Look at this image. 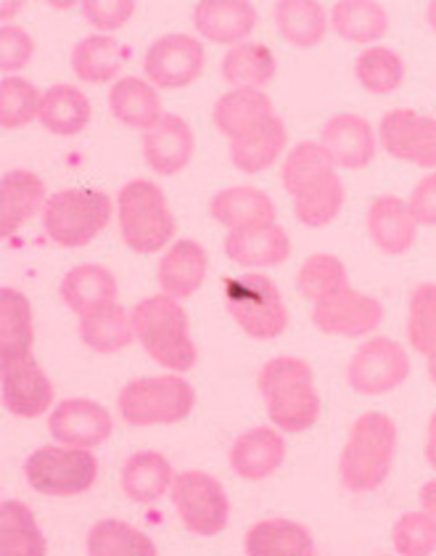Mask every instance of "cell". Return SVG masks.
Instances as JSON below:
<instances>
[{
    "mask_svg": "<svg viewBox=\"0 0 436 556\" xmlns=\"http://www.w3.org/2000/svg\"><path fill=\"white\" fill-rule=\"evenodd\" d=\"M366 228L375 250L384 255H408L418 239V220L405 199L395 193H381L371 202Z\"/></svg>",
    "mask_w": 436,
    "mask_h": 556,
    "instance_id": "21",
    "label": "cell"
},
{
    "mask_svg": "<svg viewBox=\"0 0 436 556\" xmlns=\"http://www.w3.org/2000/svg\"><path fill=\"white\" fill-rule=\"evenodd\" d=\"M379 143L389 156L418 167H436V119L415 109H392L379 123Z\"/></svg>",
    "mask_w": 436,
    "mask_h": 556,
    "instance_id": "13",
    "label": "cell"
},
{
    "mask_svg": "<svg viewBox=\"0 0 436 556\" xmlns=\"http://www.w3.org/2000/svg\"><path fill=\"white\" fill-rule=\"evenodd\" d=\"M204 46L185 33L162 35L143 56V75L156 90H183L202 77Z\"/></svg>",
    "mask_w": 436,
    "mask_h": 556,
    "instance_id": "12",
    "label": "cell"
},
{
    "mask_svg": "<svg viewBox=\"0 0 436 556\" xmlns=\"http://www.w3.org/2000/svg\"><path fill=\"white\" fill-rule=\"evenodd\" d=\"M209 270V255L198 241L175 239L156 265V281L162 294L175 300H188L204 287Z\"/></svg>",
    "mask_w": 436,
    "mask_h": 556,
    "instance_id": "22",
    "label": "cell"
},
{
    "mask_svg": "<svg viewBox=\"0 0 436 556\" xmlns=\"http://www.w3.org/2000/svg\"><path fill=\"white\" fill-rule=\"evenodd\" d=\"M272 16L281 38L302 51L323 43L331 27V16L318 0H281L272 9Z\"/></svg>",
    "mask_w": 436,
    "mask_h": 556,
    "instance_id": "35",
    "label": "cell"
},
{
    "mask_svg": "<svg viewBox=\"0 0 436 556\" xmlns=\"http://www.w3.org/2000/svg\"><path fill=\"white\" fill-rule=\"evenodd\" d=\"M175 511L180 522L191 533L211 538L228 528V493L217 477L207 475L202 469H183L175 477V485L169 491Z\"/></svg>",
    "mask_w": 436,
    "mask_h": 556,
    "instance_id": "10",
    "label": "cell"
},
{
    "mask_svg": "<svg viewBox=\"0 0 436 556\" xmlns=\"http://www.w3.org/2000/svg\"><path fill=\"white\" fill-rule=\"evenodd\" d=\"M72 72L90 86L117 83V75L125 66V48L112 35H88L72 48Z\"/></svg>",
    "mask_w": 436,
    "mask_h": 556,
    "instance_id": "36",
    "label": "cell"
},
{
    "mask_svg": "<svg viewBox=\"0 0 436 556\" xmlns=\"http://www.w3.org/2000/svg\"><path fill=\"white\" fill-rule=\"evenodd\" d=\"M275 75V56L265 43H241L228 48L222 59V77L230 90H262Z\"/></svg>",
    "mask_w": 436,
    "mask_h": 556,
    "instance_id": "39",
    "label": "cell"
},
{
    "mask_svg": "<svg viewBox=\"0 0 436 556\" xmlns=\"http://www.w3.org/2000/svg\"><path fill=\"white\" fill-rule=\"evenodd\" d=\"M0 390H3V406L20 419H38L53 410L56 390L51 377L42 371L35 355L0 366Z\"/></svg>",
    "mask_w": 436,
    "mask_h": 556,
    "instance_id": "17",
    "label": "cell"
},
{
    "mask_svg": "<svg viewBox=\"0 0 436 556\" xmlns=\"http://www.w3.org/2000/svg\"><path fill=\"white\" fill-rule=\"evenodd\" d=\"M38 119L42 128L53 132V136H80L93 119V104L85 96V90L69 86V83H59V86H51L42 93Z\"/></svg>",
    "mask_w": 436,
    "mask_h": 556,
    "instance_id": "32",
    "label": "cell"
},
{
    "mask_svg": "<svg viewBox=\"0 0 436 556\" xmlns=\"http://www.w3.org/2000/svg\"><path fill=\"white\" fill-rule=\"evenodd\" d=\"M46 180L35 170H9L0 178V236L11 239L29 217L46 210Z\"/></svg>",
    "mask_w": 436,
    "mask_h": 556,
    "instance_id": "24",
    "label": "cell"
},
{
    "mask_svg": "<svg viewBox=\"0 0 436 556\" xmlns=\"http://www.w3.org/2000/svg\"><path fill=\"white\" fill-rule=\"evenodd\" d=\"M355 77L368 93L389 96L402 88L405 62L399 53L386 46L362 48L360 56L355 59Z\"/></svg>",
    "mask_w": 436,
    "mask_h": 556,
    "instance_id": "42",
    "label": "cell"
},
{
    "mask_svg": "<svg viewBox=\"0 0 436 556\" xmlns=\"http://www.w3.org/2000/svg\"><path fill=\"white\" fill-rule=\"evenodd\" d=\"M117 278L104 265L95 263H82L75 265L62 278V287H59V294H62L64 305L75 313L77 318L90 316V313L101 311V307L114 305L117 302Z\"/></svg>",
    "mask_w": 436,
    "mask_h": 556,
    "instance_id": "26",
    "label": "cell"
},
{
    "mask_svg": "<svg viewBox=\"0 0 436 556\" xmlns=\"http://www.w3.org/2000/svg\"><path fill=\"white\" fill-rule=\"evenodd\" d=\"M397 451V425L381 410L357 416L338 456L342 485L352 493H373L389 480Z\"/></svg>",
    "mask_w": 436,
    "mask_h": 556,
    "instance_id": "4",
    "label": "cell"
},
{
    "mask_svg": "<svg viewBox=\"0 0 436 556\" xmlns=\"http://www.w3.org/2000/svg\"><path fill=\"white\" fill-rule=\"evenodd\" d=\"M246 556H315V538L291 519H259L246 533Z\"/></svg>",
    "mask_w": 436,
    "mask_h": 556,
    "instance_id": "34",
    "label": "cell"
},
{
    "mask_svg": "<svg viewBox=\"0 0 436 556\" xmlns=\"http://www.w3.org/2000/svg\"><path fill=\"white\" fill-rule=\"evenodd\" d=\"M191 20L204 40L235 48L246 43L252 29L257 27V9L249 0H198Z\"/></svg>",
    "mask_w": 436,
    "mask_h": 556,
    "instance_id": "19",
    "label": "cell"
},
{
    "mask_svg": "<svg viewBox=\"0 0 436 556\" xmlns=\"http://www.w3.org/2000/svg\"><path fill=\"white\" fill-rule=\"evenodd\" d=\"M381 321H384V305L371 294L357 292L352 283L333 298L312 305L315 329L331 337L362 340L371 337Z\"/></svg>",
    "mask_w": 436,
    "mask_h": 556,
    "instance_id": "14",
    "label": "cell"
},
{
    "mask_svg": "<svg viewBox=\"0 0 436 556\" xmlns=\"http://www.w3.org/2000/svg\"><path fill=\"white\" fill-rule=\"evenodd\" d=\"M143 160L151 173L178 175L191 165L196 154V136L178 114H165L151 130L143 132Z\"/></svg>",
    "mask_w": 436,
    "mask_h": 556,
    "instance_id": "18",
    "label": "cell"
},
{
    "mask_svg": "<svg viewBox=\"0 0 436 556\" xmlns=\"http://www.w3.org/2000/svg\"><path fill=\"white\" fill-rule=\"evenodd\" d=\"M272 114H275V106H272L270 96L265 90H228L211 109V123L230 143L252 128H257Z\"/></svg>",
    "mask_w": 436,
    "mask_h": 556,
    "instance_id": "33",
    "label": "cell"
},
{
    "mask_svg": "<svg viewBox=\"0 0 436 556\" xmlns=\"http://www.w3.org/2000/svg\"><path fill=\"white\" fill-rule=\"evenodd\" d=\"M0 556H48L38 519L22 501H3L0 506Z\"/></svg>",
    "mask_w": 436,
    "mask_h": 556,
    "instance_id": "37",
    "label": "cell"
},
{
    "mask_svg": "<svg viewBox=\"0 0 436 556\" xmlns=\"http://www.w3.org/2000/svg\"><path fill=\"white\" fill-rule=\"evenodd\" d=\"M132 329L151 361L165 366L169 374H188L198 364V348L191 337V321L183 302L154 294L132 307Z\"/></svg>",
    "mask_w": 436,
    "mask_h": 556,
    "instance_id": "3",
    "label": "cell"
},
{
    "mask_svg": "<svg viewBox=\"0 0 436 556\" xmlns=\"http://www.w3.org/2000/svg\"><path fill=\"white\" fill-rule=\"evenodd\" d=\"M117 223L127 250L154 255L175 241L178 220L169 210L165 191L149 178H136L117 193Z\"/></svg>",
    "mask_w": 436,
    "mask_h": 556,
    "instance_id": "5",
    "label": "cell"
},
{
    "mask_svg": "<svg viewBox=\"0 0 436 556\" xmlns=\"http://www.w3.org/2000/svg\"><path fill=\"white\" fill-rule=\"evenodd\" d=\"M413 364L402 344L386 337H371L355 350L347 364V382L357 395H386L410 379Z\"/></svg>",
    "mask_w": 436,
    "mask_h": 556,
    "instance_id": "11",
    "label": "cell"
},
{
    "mask_svg": "<svg viewBox=\"0 0 436 556\" xmlns=\"http://www.w3.org/2000/svg\"><path fill=\"white\" fill-rule=\"evenodd\" d=\"M226 307L252 340H278L288 329V307L281 289L262 270L226 278Z\"/></svg>",
    "mask_w": 436,
    "mask_h": 556,
    "instance_id": "8",
    "label": "cell"
},
{
    "mask_svg": "<svg viewBox=\"0 0 436 556\" xmlns=\"http://www.w3.org/2000/svg\"><path fill=\"white\" fill-rule=\"evenodd\" d=\"M82 16L90 27L99 29V35H112L136 16V3L132 0H85Z\"/></svg>",
    "mask_w": 436,
    "mask_h": 556,
    "instance_id": "46",
    "label": "cell"
},
{
    "mask_svg": "<svg viewBox=\"0 0 436 556\" xmlns=\"http://www.w3.org/2000/svg\"><path fill=\"white\" fill-rule=\"evenodd\" d=\"M209 215L226 228L228 233L252 231V228L278 223L275 204L257 186H230L217 191L209 202Z\"/></svg>",
    "mask_w": 436,
    "mask_h": 556,
    "instance_id": "23",
    "label": "cell"
},
{
    "mask_svg": "<svg viewBox=\"0 0 436 556\" xmlns=\"http://www.w3.org/2000/svg\"><path fill=\"white\" fill-rule=\"evenodd\" d=\"M423 453H426V462L428 467L436 471V410L428 416V425H426V440H423Z\"/></svg>",
    "mask_w": 436,
    "mask_h": 556,
    "instance_id": "49",
    "label": "cell"
},
{
    "mask_svg": "<svg viewBox=\"0 0 436 556\" xmlns=\"http://www.w3.org/2000/svg\"><path fill=\"white\" fill-rule=\"evenodd\" d=\"M119 416L130 427L178 425L196 408V390L180 374L141 377L123 387L117 397Z\"/></svg>",
    "mask_w": 436,
    "mask_h": 556,
    "instance_id": "7",
    "label": "cell"
},
{
    "mask_svg": "<svg viewBox=\"0 0 436 556\" xmlns=\"http://www.w3.org/2000/svg\"><path fill=\"white\" fill-rule=\"evenodd\" d=\"M283 189L288 191L296 220L307 228H323L344 207V180L320 141H302L281 165Z\"/></svg>",
    "mask_w": 436,
    "mask_h": 556,
    "instance_id": "1",
    "label": "cell"
},
{
    "mask_svg": "<svg viewBox=\"0 0 436 556\" xmlns=\"http://www.w3.org/2000/svg\"><path fill=\"white\" fill-rule=\"evenodd\" d=\"M48 429L59 445L93 451L112 438L114 419L99 401L69 397V401L53 406L51 416H48Z\"/></svg>",
    "mask_w": 436,
    "mask_h": 556,
    "instance_id": "15",
    "label": "cell"
},
{
    "mask_svg": "<svg viewBox=\"0 0 436 556\" xmlns=\"http://www.w3.org/2000/svg\"><path fill=\"white\" fill-rule=\"evenodd\" d=\"M22 9V3H3V24H9V16L16 14Z\"/></svg>",
    "mask_w": 436,
    "mask_h": 556,
    "instance_id": "52",
    "label": "cell"
},
{
    "mask_svg": "<svg viewBox=\"0 0 436 556\" xmlns=\"http://www.w3.org/2000/svg\"><path fill=\"white\" fill-rule=\"evenodd\" d=\"M428 379H432V384L436 387V361L434 364H428Z\"/></svg>",
    "mask_w": 436,
    "mask_h": 556,
    "instance_id": "53",
    "label": "cell"
},
{
    "mask_svg": "<svg viewBox=\"0 0 436 556\" xmlns=\"http://www.w3.org/2000/svg\"><path fill=\"white\" fill-rule=\"evenodd\" d=\"M226 255L241 268L265 270L283 265L291 257V239L281 223L226 236Z\"/></svg>",
    "mask_w": 436,
    "mask_h": 556,
    "instance_id": "25",
    "label": "cell"
},
{
    "mask_svg": "<svg viewBox=\"0 0 436 556\" xmlns=\"http://www.w3.org/2000/svg\"><path fill=\"white\" fill-rule=\"evenodd\" d=\"M257 390L262 395L272 427L281 432L299 434L318 425L320 403L315 390V374L307 361L296 355H278L259 368Z\"/></svg>",
    "mask_w": 436,
    "mask_h": 556,
    "instance_id": "2",
    "label": "cell"
},
{
    "mask_svg": "<svg viewBox=\"0 0 436 556\" xmlns=\"http://www.w3.org/2000/svg\"><path fill=\"white\" fill-rule=\"evenodd\" d=\"M426 24L432 27V33H436V0L426 5Z\"/></svg>",
    "mask_w": 436,
    "mask_h": 556,
    "instance_id": "51",
    "label": "cell"
},
{
    "mask_svg": "<svg viewBox=\"0 0 436 556\" xmlns=\"http://www.w3.org/2000/svg\"><path fill=\"white\" fill-rule=\"evenodd\" d=\"M288 147V128L278 114L259 123L257 128L244 132L241 138L230 141V162L235 170L246 175L265 173L268 167L281 160V154Z\"/></svg>",
    "mask_w": 436,
    "mask_h": 556,
    "instance_id": "27",
    "label": "cell"
},
{
    "mask_svg": "<svg viewBox=\"0 0 436 556\" xmlns=\"http://www.w3.org/2000/svg\"><path fill=\"white\" fill-rule=\"evenodd\" d=\"M42 93L24 77H3L0 83V128L20 130L40 117Z\"/></svg>",
    "mask_w": 436,
    "mask_h": 556,
    "instance_id": "44",
    "label": "cell"
},
{
    "mask_svg": "<svg viewBox=\"0 0 436 556\" xmlns=\"http://www.w3.org/2000/svg\"><path fill=\"white\" fill-rule=\"evenodd\" d=\"M29 488L51 498H72L88 493L99 480V458L93 451L69 445H40L24 462Z\"/></svg>",
    "mask_w": 436,
    "mask_h": 556,
    "instance_id": "9",
    "label": "cell"
},
{
    "mask_svg": "<svg viewBox=\"0 0 436 556\" xmlns=\"http://www.w3.org/2000/svg\"><path fill=\"white\" fill-rule=\"evenodd\" d=\"M88 556H159V548L143 530L123 519H101L85 541Z\"/></svg>",
    "mask_w": 436,
    "mask_h": 556,
    "instance_id": "40",
    "label": "cell"
},
{
    "mask_svg": "<svg viewBox=\"0 0 436 556\" xmlns=\"http://www.w3.org/2000/svg\"><path fill=\"white\" fill-rule=\"evenodd\" d=\"M175 469L167 462V456L156 451H138L125 462L119 485L127 501L132 504H154L162 495H167L175 485Z\"/></svg>",
    "mask_w": 436,
    "mask_h": 556,
    "instance_id": "29",
    "label": "cell"
},
{
    "mask_svg": "<svg viewBox=\"0 0 436 556\" xmlns=\"http://www.w3.org/2000/svg\"><path fill=\"white\" fill-rule=\"evenodd\" d=\"M418 226H436V170L423 175L408 199Z\"/></svg>",
    "mask_w": 436,
    "mask_h": 556,
    "instance_id": "48",
    "label": "cell"
},
{
    "mask_svg": "<svg viewBox=\"0 0 436 556\" xmlns=\"http://www.w3.org/2000/svg\"><path fill=\"white\" fill-rule=\"evenodd\" d=\"M80 340L88 344L93 353H119V350L130 348L132 340H136L132 316L119 305V302L101 307V311L80 318Z\"/></svg>",
    "mask_w": 436,
    "mask_h": 556,
    "instance_id": "38",
    "label": "cell"
},
{
    "mask_svg": "<svg viewBox=\"0 0 436 556\" xmlns=\"http://www.w3.org/2000/svg\"><path fill=\"white\" fill-rule=\"evenodd\" d=\"M408 342L426 364L436 361V283H418L408 305Z\"/></svg>",
    "mask_w": 436,
    "mask_h": 556,
    "instance_id": "43",
    "label": "cell"
},
{
    "mask_svg": "<svg viewBox=\"0 0 436 556\" xmlns=\"http://www.w3.org/2000/svg\"><path fill=\"white\" fill-rule=\"evenodd\" d=\"M117 204L106 191L99 189H62L51 193L46 210L40 213L42 233L48 241L64 250H80L88 247L112 220Z\"/></svg>",
    "mask_w": 436,
    "mask_h": 556,
    "instance_id": "6",
    "label": "cell"
},
{
    "mask_svg": "<svg viewBox=\"0 0 436 556\" xmlns=\"http://www.w3.org/2000/svg\"><path fill=\"white\" fill-rule=\"evenodd\" d=\"M392 546L399 556H434L436 522L421 509L402 514L392 528Z\"/></svg>",
    "mask_w": 436,
    "mask_h": 556,
    "instance_id": "45",
    "label": "cell"
},
{
    "mask_svg": "<svg viewBox=\"0 0 436 556\" xmlns=\"http://www.w3.org/2000/svg\"><path fill=\"white\" fill-rule=\"evenodd\" d=\"M418 501H421V511H426L436 522V480H428L426 485H421Z\"/></svg>",
    "mask_w": 436,
    "mask_h": 556,
    "instance_id": "50",
    "label": "cell"
},
{
    "mask_svg": "<svg viewBox=\"0 0 436 556\" xmlns=\"http://www.w3.org/2000/svg\"><path fill=\"white\" fill-rule=\"evenodd\" d=\"M106 101L114 117L127 125V128H138L145 132L165 117L159 90L151 86L145 77H119L117 83H112Z\"/></svg>",
    "mask_w": 436,
    "mask_h": 556,
    "instance_id": "28",
    "label": "cell"
},
{
    "mask_svg": "<svg viewBox=\"0 0 436 556\" xmlns=\"http://www.w3.org/2000/svg\"><path fill=\"white\" fill-rule=\"evenodd\" d=\"M35 344L33 305L20 289H0V366L29 358Z\"/></svg>",
    "mask_w": 436,
    "mask_h": 556,
    "instance_id": "30",
    "label": "cell"
},
{
    "mask_svg": "<svg viewBox=\"0 0 436 556\" xmlns=\"http://www.w3.org/2000/svg\"><path fill=\"white\" fill-rule=\"evenodd\" d=\"M331 29L355 46H379L389 33V11L375 0H338L331 9Z\"/></svg>",
    "mask_w": 436,
    "mask_h": 556,
    "instance_id": "31",
    "label": "cell"
},
{
    "mask_svg": "<svg viewBox=\"0 0 436 556\" xmlns=\"http://www.w3.org/2000/svg\"><path fill=\"white\" fill-rule=\"evenodd\" d=\"M35 40L33 35L24 33L16 24H3L0 27V70L20 72L33 62Z\"/></svg>",
    "mask_w": 436,
    "mask_h": 556,
    "instance_id": "47",
    "label": "cell"
},
{
    "mask_svg": "<svg viewBox=\"0 0 436 556\" xmlns=\"http://www.w3.org/2000/svg\"><path fill=\"white\" fill-rule=\"evenodd\" d=\"M230 469L246 482H262L286 462V440L275 427H252L235 438L228 453Z\"/></svg>",
    "mask_w": 436,
    "mask_h": 556,
    "instance_id": "20",
    "label": "cell"
},
{
    "mask_svg": "<svg viewBox=\"0 0 436 556\" xmlns=\"http://www.w3.org/2000/svg\"><path fill=\"white\" fill-rule=\"evenodd\" d=\"M320 147L336 170H366L379 149V130L362 114L338 112L320 130Z\"/></svg>",
    "mask_w": 436,
    "mask_h": 556,
    "instance_id": "16",
    "label": "cell"
},
{
    "mask_svg": "<svg viewBox=\"0 0 436 556\" xmlns=\"http://www.w3.org/2000/svg\"><path fill=\"white\" fill-rule=\"evenodd\" d=\"M349 287L347 265L329 252H315L296 270V292L307 302H323Z\"/></svg>",
    "mask_w": 436,
    "mask_h": 556,
    "instance_id": "41",
    "label": "cell"
}]
</instances>
